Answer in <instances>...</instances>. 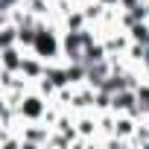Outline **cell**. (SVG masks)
I'll return each instance as SVG.
<instances>
[{"label": "cell", "instance_id": "cell-1", "mask_svg": "<svg viewBox=\"0 0 149 149\" xmlns=\"http://www.w3.org/2000/svg\"><path fill=\"white\" fill-rule=\"evenodd\" d=\"M21 111H24L26 117H38V114H41V100H35V97L26 100V105H21Z\"/></svg>", "mask_w": 149, "mask_h": 149}]
</instances>
